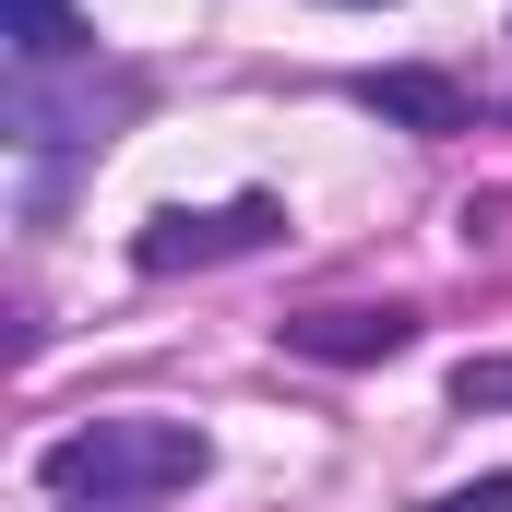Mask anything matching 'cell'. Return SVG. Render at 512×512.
<instances>
[{
	"label": "cell",
	"instance_id": "cell-1",
	"mask_svg": "<svg viewBox=\"0 0 512 512\" xmlns=\"http://www.w3.org/2000/svg\"><path fill=\"white\" fill-rule=\"evenodd\" d=\"M203 465H215V441L191 417H96V429H60L36 453V477L72 512H143L155 489H191Z\"/></svg>",
	"mask_w": 512,
	"mask_h": 512
},
{
	"label": "cell",
	"instance_id": "cell-2",
	"mask_svg": "<svg viewBox=\"0 0 512 512\" xmlns=\"http://www.w3.org/2000/svg\"><path fill=\"white\" fill-rule=\"evenodd\" d=\"M143 108V84L131 72H96V60H60V72H12L0 84V120L24 155H84V143H108V120Z\"/></svg>",
	"mask_w": 512,
	"mask_h": 512
},
{
	"label": "cell",
	"instance_id": "cell-3",
	"mask_svg": "<svg viewBox=\"0 0 512 512\" xmlns=\"http://www.w3.org/2000/svg\"><path fill=\"white\" fill-rule=\"evenodd\" d=\"M274 239H286V203H274V191H239V203H203V215L167 203V215L131 239V262H143V274H203V262L274 251Z\"/></svg>",
	"mask_w": 512,
	"mask_h": 512
},
{
	"label": "cell",
	"instance_id": "cell-4",
	"mask_svg": "<svg viewBox=\"0 0 512 512\" xmlns=\"http://www.w3.org/2000/svg\"><path fill=\"white\" fill-rule=\"evenodd\" d=\"M286 346H298V358H334V370H370V358H405V346H417V322H405V310H298Z\"/></svg>",
	"mask_w": 512,
	"mask_h": 512
},
{
	"label": "cell",
	"instance_id": "cell-5",
	"mask_svg": "<svg viewBox=\"0 0 512 512\" xmlns=\"http://www.w3.org/2000/svg\"><path fill=\"white\" fill-rule=\"evenodd\" d=\"M358 108L370 120H393V131H477V108H465V84L453 72H358Z\"/></svg>",
	"mask_w": 512,
	"mask_h": 512
},
{
	"label": "cell",
	"instance_id": "cell-6",
	"mask_svg": "<svg viewBox=\"0 0 512 512\" xmlns=\"http://www.w3.org/2000/svg\"><path fill=\"white\" fill-rule=\"evenodd\" d=\"M12 12V72H60V60H96V24L72 0H0Z\"/></svg>",
	"mask_w": 512,
	"mask_h": 512
},
{
	"label": "cell",
	"instance_id": "cell-7",
	"mask_svg": "<svg viewBox=\"0 0 512 512\" xmlns=\"http://www.w3.org/2000/svg\"><path fill=\"white\" fill-rule=\"evenodd\" d=\"M453 405H512V358H465L453 370Z\"/></svg>",
	"mask_w": 512,
	"mask_h": 512
},
{
	"label": "cell",
	"instance_id": "cell-8",
	"mask_svg": "<svg viewBox=\"0 0 512 512\" xmlns=\"http://www.w3.org/2000/svg\"><path fill=\"white\" fill-rule=\"evenodd\" d=\"M429 512H512V477H477V489H441Z\"/></svg>",
	"mask_w": 512,
	"mask_h": 512
}]
</instances>
